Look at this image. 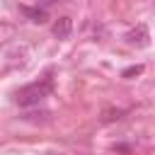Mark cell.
I'll list each match as a JSON object with an SVG mask.
<instances>
[{
    "instance_id": "1",
    "label": "cell",
    "mask_w": 155,
    "mask_h": 155,
    "mask_svg": "<svg viewBox=\"0 0 155 155\" xmlns=\"http://www.w3.org/2000/svg\"><path fill=\"white\" fill-rule=\"evenodd\" d=\"M48 90H51V82L46 80V82H34V85H27V87H22L19 92H17V104L19 107H31V104H39L46 94H48Z\"/></svg>"
},
{
    "instance_id": "2",
    "label": "cell",
    "mask_w": 155,
    "mask_h": 155,
    "mask_svg": "<svg viewBox=\"0 0 155 155\" xmlns=\"http://www.w3.org/2000/svg\"><path fill=\"white\" fill-rule=\"evenodd\" d=\"M126 41H128L131 46H145V44H148V27H145V24H138L136 29H131V31L126 34Z\"/></svg>"
},
{
    "instance_id": "3",
    "label": "cell",
    "mask_w": 155,
    "mask_h": 155,
    "mask_svg": "<svg viewBox=\"0 0 155 155\" xmlns=\"http://www.w3.org/2000/svg\"><path fill=\"white\" fill-rule=\"evenodd\" d=\"M53 36H58V39H68L70 36V31H73V19L70 17H58L56 22H53Z\"/></svg>"
},
{
    "instance_id": "4",
    "label": "cell",
    "mask_w": 155,
    "mask_h": 155,
    "mask_svg": "<svg viewBox=\"0 0 155 155\" xmlns=\"http://www.w3.org/2000/svg\"><path fill=\"white\" fill-rule=\"evenodd\" d=\"M22 12L27 17H31V22H39V24L46 19V10L44 7H22Z\"/></svg>"
},
{
    "instance_id": "5",
    "label": "cell",
    "mask_w": 155,
    "mask_h": 155,
    "mask_svg": "<svg viewBox=\"0 0 155 155\" xmlns=\"http://www.w3.org/2000/svg\"><path fill=\"white\" fill-rule=\"evenodd\" d=\"M138 73H143V65H131V68L124 70V78H131V75H138Z\"/></svg>"
},
{
    "instance_id": "6",
    "label": "cell",
    "mask_w": 155,
    "mask_h": 155,
    "mask_svg": "<svg viewBox=\"0 0 155 155\" xmlns=\"http://www.w3.org/2000/svg\"><path fill=\"white\" fill-rule=\"evenodd\" d=\"M53 2H56V0H39V5H41V7H44V10H46V7H48V5H53Z\"/></svg>"
}]
</instances>
